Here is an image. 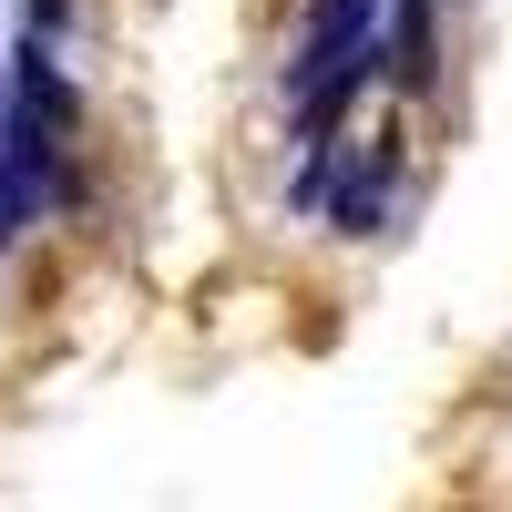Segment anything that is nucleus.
<instances>
[{"label":"nucleus","mask_w":512,"mask_h":512,"mask_svg":"<svg viewBox=\"0 0 512 512\" xmlns=\"http://www.w3.org/2000/svg\"><path fill=\"white\" fill-rule=\"evenodd\" d=\"M431 72H441L431 0H390V82H400V93H431Z\"/></svg>","instance_id":"2"},{"label":"nucleus","mask_w":512,"mask_h":512,"mask_svg":"<svg viewBox=\"0 0 512 512\" xmlns=\"http://www.w3.org/2000/svg\"><path fill=\"white\" fill-rule=\"evenodd\" d=\"M62 164H72V82L52 72L41 41H21L11 52V123H0V246L52 205Z\"/></svg>","instance_id":"1"}]
</instances>
